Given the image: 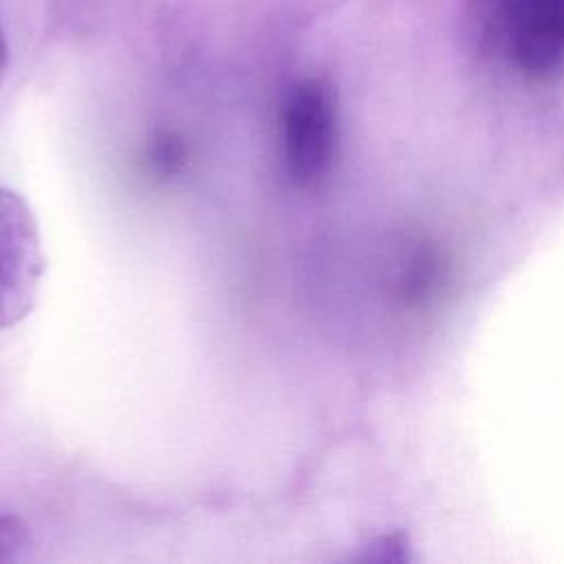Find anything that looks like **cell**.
Here are the masks:
<instances>
[{
    "instance_id": "5",
    "label": "cell",
    "mask_w": 564,
    "mask_h": 564,
    "mask_svg": "<svg viewBox=\"0 0 564 564\" xmlns=\"http://www.w3.org/2000/svg\"><path fill=\"white\" fill-rule=\"evenodd\" d=\"M26 527L15 516H0V562L13 560L26 546Z\"/></svg>"
},
{
    "instance_id": "1",
    "label": "cell",
    "mask_w": 564,
    "mask_h": 564,
    "mask_svg": "<svg viewBox=\"0 0 564 564\" xmlns=\"http://www.w3.org/2000/svg\"><path fill=\"white\" fill-rule=\"evenodd\" d=\"M485 35L524 73L564 59V0H476Z\"/></svg>"
},
{
    "instance_id": "2",
    "label": "cell",
    "mask_w": 564,
    "mask_h": 564,
    "mask_svg": "<svg viewBox=\"0 0 564 564\" xmlns=\"http://www.w3.org/2000/svg\"><path fill=\"white\" fill-rule=\"evenodd\" d=\"M42 271V240L29 205L20 194L0 187V330L31 313Z\"/></svg>"
},
{
    "instance_id": "6",
    "label": "cell",
    "mask_w": 564,
    "mask_h": 564,
    "mask_svg": "<svg viewBox=\"0 0 564 564\" xmlns=\"http://www.w3.org/2000/svg\"><path fill=\"white\" fill-rule=\"evenodd\" d=\"M7 59H9V51H7V40H4V33H2V24H0V79L4 75Z\"/></svg>"
},
{
    "instance_id": "3",
    "label": "cell",
    "mask_w": 564,
    "mask_h": 564,
    "mask_svg": "<svg viewBox=\"0 0 564 564\" xmlns=\"http://www.w3.org/2000/svg\"><path fill=\"white\" fill-rule=\"evenodd\" d=\"M286 172L300 187H315L328 172L335 150V104L317 79L295 84L282 110Z\"/></svg>"
},
{
    "instance_id": "4",
    "label": "cell",
    "mask_w": 564,
    "mask_h": 564,
    "mask_svg": "<svg viewBox=\"0 0 564 564\" xmlns=\"http://www.w3.org/2000/svg\"><path fill=\"white\" fill-rule=\"evenodd\" d=\"M185 143L174 132H159L148 148L150 167L159 176L176 174L185 163Z\"/></svg>"
}]
</instances>
